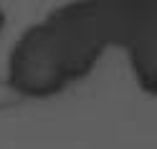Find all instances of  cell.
<instances>
[]
</instances>
